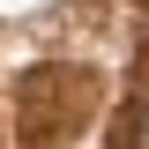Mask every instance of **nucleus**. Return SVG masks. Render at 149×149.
Wrapping results in <instances>:
<instances>
[{
  "mask_svg": "<svg viewBox=\"0 0 149 149\" xmlns=\"http://www.w3.org/2000/svg\"><path fill=\"white\" fill-rule=\"evenodd\" d=\"M112 149H149V97H134L112 127Z\"/></svg>",
  "mask_w": 149,
  "mask_h": 149,
  "instance_id": "nucleus-1",
  "label": "nucleus"
}]
</instances>
